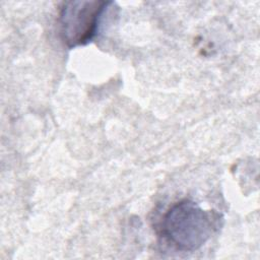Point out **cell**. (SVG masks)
I'll return each mask as SVG.
<instances>
[{
	"label": "cell",
	"instance_id": "6da1fadb",
	"mask_svg": "<svg viewBox=\"0 0 260 260\" xmlns=\"http://www.w3.org/2000/svg\"><path fill=\"white\" fill-rule=\"evenodd\" d=\"M217 217L196 202L184 199L165 213L160 231L165 239L181 251H195L211 237Z\"/></svg>",
	"mask_w": 260,
	"mask_h": 260
},
{
	"label": "cell",
	"instance_id": "7a4b0ae2",
	"mask_svg": "<svg viewBox=\"0 0 260 260\" xmlns=\"http://www.w3.org/2000/svg\"><path fill=\"white\" fill-rule=\"evenodd\" d=\"M111 1L74 0L63 2L59 11L62 41L68 48L86 45L96 36L103 15Z\"/></svg>",
	"mask_w": 260,
	"mask_h": 260
}]
</instances>
